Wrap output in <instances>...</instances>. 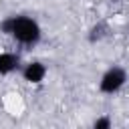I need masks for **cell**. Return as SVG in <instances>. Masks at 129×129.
Listing matches in <instances>:
<instances>
[{"label":"cell","mask_w":129,"mask_h":129,"mask_svg":"<svg viewBox=\"0 0 129 129\" xmlns=\"http://www.w3.org/2000/svg\"><path fill=\"white\" fill-rule=\"evenodd\" d=\"M93 127H95V129H109V127H111V119H109V117H99V119H95Z\"/></svg>","instance_id":"5"},{"label":"cell","mask_w":129,"mask_h":129,"mask_svg":"<svg viewBox=\"0 0 129 129\" xmlns=\"http://www.w3.org/2000/svg\"><path fill=\"white\" fill-rule=\"evenodd\" d=\"M0 30L8 36H12L16 42L20 44H36L42 36V30H40V24L34 20V18H28V16H8L6 20L0 22Z\"/></svg>","instance_id":"1"},{"label":"cell","mask_w":129,"mask_h":129,"mask_svg":"<svg viewBox=\"0 0 129 129\" xmlns=\"http://www.w3.org/2000/svg\"><path fill=\"white\" fill-rule=\"evenodd\" d=\"M18 69V56L14 52H0V75H10Z\"/></svg>","instance_id":"4"},{"label":"cell","mask_w":129,"mask_h":129,"mask_svg":"<svg viewBox=\"0 0 129 129\" xmlns=\"http://www.w3.org/2000/svg\"><path fill=\"white\" fill-rule=\"evenodd\" d=\"M22 77H24V81L30 83V85H40V83L44 81V77H46V67H44L40 60H32V62H28V64L22 69Z\"/></svg>","instance_id":"3"},{"label":"cell","mask_w":129,"mask_h":129,"mask_svg":"<svg viewBox=\"0 0 129 129\" xmlns=\"http://www.w3.org/2000/svg\"><path fill=\"white\" fill-rule=\"evenodd\" d=\"M127 83V73L123 67H111L103 73L101 81H99V91L105 95H115L119 93Z\"/></svg>","instance_id":"2"}]
</instances>
